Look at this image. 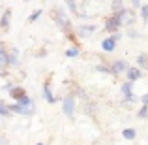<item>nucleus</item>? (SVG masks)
I'll return each mask as SVG.
<instances>
[{"instance_id":"obj_1","label":"nucleus","mask_w":148,"mask_h":145,"mask_svg":"<svg viewBox=\"0 0 148 145\" xmlns=\"http://www.w3.org/2000/svg\"><path fill=\"white\" fill-rule=\"evenodd\" d=\"M124 15H126V10H124V8H122V10H118L114 15H111V17L105 21V26H107V30L114 32V30L118 28L120 25H122V17H124Z\"/></svg>"},{"instance_id":"obj_2","label":"nucleus","mask_w":148,"mask_h":145,"mask_svg":"<svg viewBox=\"0 0 148 145\" xmlns=\"http://www.w3.org/2000/svg\"><path fill=\"white\" fill-rule=\"evenodd\" d=\"M62 108H64V113H66V115L71 117V115H73V109H75V100H73L71 96L64 98V104H62Z\"/></svg>"},{"instance_id":"obj_3","label":"nucleus","mask_w":148,"mask_h":145,"mask_svg":"<svg viewBox=\"0 0 148 145\" xmlns=\"http://www.w3.org/2000/svg\"><path fill=\"white\" fill-rule=\"evenodd\" d=\"M127 64H126V60H116L114 64H112V74H122V72H126L127 74Z\"/></svg>"},{"instance_id":"obj_4","label":"nucleus","mask_w":148,"mask_h":145,"mask_svg":"<svg viewBox=\"0 0 148 145\" xmlns=\"http://www.w3.org/2000/svg\"><path fill=\"white\" fill-rule=\"evenodd\" d=\"M122 94L126 96L127 102H135V96L131 94V81H127V83L122 85Z\"/></svg>"},{"instance_id":"obj_5","label":"nucleus","mask_w":148,"mask_h":145,"mask_svg":"<svg viewBox=\"0 0 148 145\" xmlns=\"http://www.w3.org/2000/svg\"><path fill=\"white\" fill-rule=\"evenodd\" d=\"M10 17H11V10H6L4 15H2V19H0V26H2V30L10 28Z\"/></svg>"},{"instance_id":"obj_6","label":"nucleus","mask_w":148,"mask_h":145,"mask_svg":"<svg viewBox=\"0 0 148 145\" xmlns=\"http://www.w3.org/2000/svg\"><path fill=\"white\" fill-rule=\"evenodd\" d=\"M116 40H118V38H107V40H103V44H101V45H103V49L105 51H112V49H114V45H116Z\"/></svg>"},{"instance_id":"obj_7","label":"nucleus","mask_w":148,"mask_h":145,"mask_svg":"<svg viewBox=\"0 0 148 145\" xmlns=\"http://www.w3.org/2000/svg\"><path fill=\"white\" fill-rule=\"evenodd\" d=\"M10 92H11V96H13L17 102L21 100V98H25V96H26V94H25V91H23V89H19V87H13Z\"/></svg>"},{"instance_id":"obj_8","label":"nucleus","mask_w":148,"mask_h":145,"mask_svg":"<svg viewBox=\"0 0 148 145\" xmlns=\"http://www.w3.org/2000/svg\"><path fill=\"white\" fill-rule=\"evenodd\" d=\"M94 30H96V25H88V26H79V28H77V32L83 34V36H86V34H92Z\"/></svg>"},{"instance_id":"obj_9","label":"nucleus","mask_w":148,"mask_h":145,"mask_svg":"<svg viewBox=\"0 0 148 145\" xmlns=\"http://www.w3.org/2000/svg\"><path fill=\"white\" fill-rule=\"evenodd\" d=\"M127 77H130V81L139 79V77H141V70H137V68H130V70H127Z\"/></svg>"},{"instance_id":"obj_10","label":"nucleus","mask_w":148,"mask_h":145,"mask_svg":"<svg viewBox=\"0 0 148 145\" xmlns=\"http://www.w3.org/2000/svg\"><path fill=\"white\" fill-rule=\"evenodd\" d=\"M43 94H45V98H47V100L51 102V104H53V102H54V96H53V92H51L49 85H45V87H43Z\"/></svg>"},{"instance_id":"obj_11","label":"nucleus","mask_w":148,"mask_h":145,"mask_svg":"<svg viewBox=\"0 0 148 145\" xmlns=\"http://www.w3.org/2000/svg\"><path fill=\"white\" fill-rule=\"evenodd\" d=\"M122 136H124L126 139H133V138H135V130H133V128H126V130L122 132Z\"/></svg>"},{"instance_id":"obj_12","label":"nucleus","mask_w":148,"mask_h":145,"mask_svg":"<svg viewBox=\"0 0 148 145\" xmlns=\"http://www.w3.org/2000/svg\"><path fill=\"white\" fill-rule=\"evenodd\" d=\"M10 111H11L10 105H6L2 100H0V115H10Z\"/></svg>"},{"instance_id":"obj_13","label":"nucleus","mask_w":148,"mask_h":145,"mask_svg":"<svg viewBox=\"0 0 148 145\" xmlns=\"http://www.w3.org/2000/svg\"><path fill=\"white\" fill-rule=\"evenodd\" d=\"M8 62H10V57L6 55L4 49H0V64H8Z\"/></svg>"},{"instance_id":"obj_14","label":"nucleus","mask_w":148,"mask_h":145,"mask_svg":"<svg viewBox=\"0 0 148 145\" xmlns=\"http://www.w3.org/2000/svg\"><path fill=\"white\" fill-rule=\"evenodd\" d=\"M141 119H145V117H148V105H143L141 109H139V113H137Z\"/></svg>"},{"instance_id":"obj_15","label":"nucleus","mask_w":148,"mask_h":145,"mask_svg":"<svg viewBox=\"0 0 148 145\" xmlns=\"http://www.w3.org/2000/svg\"><path fill=\"white\" fill-rule=\"evenodd\" d=\"M66 55H68V57H77V55H79V49H77V47H71V49L66 51Z\"/></svg>"},{"instance_id":"obj_16","label":"nucleus","mask_w":148,"mask_h":145,"mask_svg":"<svg viewBox=\"0 0 148 145\" xmlns=\"http://www.w3.org/2000/svg\"><path fill=\"white\" fill-rule=\"evenodd\" d=\"M141 13H143V21H148V6H143L141 8Z\"/></svg>"},{"instance_id":"obj_17","label":"nucleus","mask_w":148,"mask_h":145,"mask_svg":"<svg viewBox=\"0 0 148 145\" xmlns=\"http://www.w3.org/2000/svg\"><path fill=\"white\" fill-rule=\"evenodd\" d=\"M41 11H43V10H36V11H34L32 15H30V19H28V21H30V23H32V21H36V19H38V17L41 15Z\"/></svg>"},{"instance_id":"obj_18","label":"nucleus","mask_w":148,"mask_h":145,"mask_svg":"<svg viewBox=\"0 0 148 145\" xmlns=\"http://www.w3.org/2000/svg\"><path fill=\"white\" fill-rule=\"evenodd\" d=\"M15 62H17V49L11 51V55H10V64H15Z\"/></svg>"},{"instance_id":"obj_19","label":"nucleus","mask_w":148,"mask_h":145,"mask_svg":"<svg viewBox=\"0 0 148 145\" xmlns=\"http://www.w3.org/2000/svg\"><path fill=\"white\" fill-rule=\"evenodd\" d=\"M139 64H146V55H141V57H139Z\"/></svg>"},{"instance_id":"obj_20","label":"nucleus","mask_w":148,"mask_h":145,"mask_svg":"<svg viewBox=\"0 0 148 145\" xmlns=\"http://www.w3.org/2000/svg\"><path fill=\"white\" fill-rule=\"evenodd\" d=\"M98 70H99V72H112V70L107 68V66H98Z\"/></svg>"},{"instance_id":"obj_21","label":"nucleus","mask_w":148,"mask_h":145,"mask_svg":"<svg viewBox=\"0 0 148 145\" xmlns=\"http://www.w3.org/2000/svg\"><path fill=\"white\" fill-rule=\"evenodd\" d=\"M141 100H143V102H145V105H148V94H145V96H143V98H141Z\"/></svg>"},{"instance_id":"obj_22","label":"nucleus","mask_w":148,"mask_h":145,"mask_svg":"<svg viewBox=\"0 0 148 145\" xmlns=\"http://www.w3.org/2000/svg\"><path fill=\"white\" fill-rule=\"evenodd\" d=\"M4 143H6V139H4V138H0V145H4Z\"/></svg>"},{"instance_id":"obj_23","label":"nucleus","mask_w":148,"mask_h":145,"mask_svg":"<svg viewBox=\"0 0 148 145\" xmlns=\"http://www.w3.org/2000/svg\"><path fill=\"white\" fill-rule=\"evenodd\" d=\"M0 76H6V72H4V70H0Z\"/></svg>"},{"instance_id":"obj_24","label":"nucleus","mask_w":148,"mask_h":145,"mask_svg":"<svg viewBox=\"0 0 148 145\" xmlns=\"http://www.w3.org/2000/svg\"><path fill=\"white\" fill-rule=\"evenodd\" d=\"M38 145H43V143H38Z\"/></svg>"}]
</instances>
